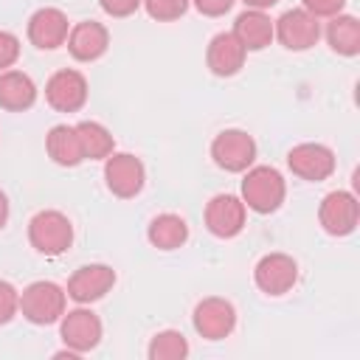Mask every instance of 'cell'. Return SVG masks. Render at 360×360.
<instances>
[{
  "label": "cell",
  "instance_id": "8",
  "mask_svg": "<svg viewBox=\"0 0 360 360\" xmlns=\"http://www.w3.org/2000/svg\"><path fill=\"white\" fill-rule=\"evenodd\" d=\"M87 93L90 87L84 73L73 68H62L45 82V101L56 112H79L87 104Z\"/></svg>",
  "mask_w": 360,
  "mask_h": 360
},
{
  "label": "cell",
  "instance_id": "25",
  "mask_svg": "<svg viewBox=\"0 0 360 360\" xmlns=\"http://www.w3.org/2000/svg\"><path fill=\"white\" fill-rule=\"evenodd\" d=\"M191 0H143V8L158 22H174L188 11Z\"/></svg>",
  "mask_w": 360,
  "mask_h": 360
},
{
  "label": "cell",
  "instance_id": "16",
  "mask_svg": "<svg viewBox=\"0 0 360 360\" xmlns=\"http://www.w3.org/2000/svg\"><path fill=\"white\" fill-rule=\"evenodd\" d=\"M65 45L76 62H96L110 48V31H107V25H101L96 20H82L76 25H70Z\"/></svg>",
  "mask_w": 360,
  "mask_h": 360
},
{
  "label": "cell",
  "instance_id": "27",
  "mask_svg": "<svg viewBox=\"0 0 360 360\" xmlns=\"http://www.w3.org/2000/svg\"><path fill=\"white\" fill-rule=\"evenodd\" d=\"M20 59V37L11 31H0V70L14 68Z\"/></svg>",
  "mask_w": 360,
  "mask_h": 360
},
{
  "label": "cell",
  "instance_id": "19",
  "mask_svg": "<svg viewBox=\"0 0 360 360\" xmlns=\"http://www.w3.org/2000/svg\"><path fill=\"white\" fill-rule=\"evenodd\" d=\"M233 37L242 42V48H245L248 53L264 51V48L276 39V34H273V20H270L264 11H259V8H245V11L236 17V22H233Z\"/></svg>",
  "mask_w": 360,
  "mask_h": 360
},
{
  "label": "cell",
  "instance_id": "11",
  "mask_svg": "<svg viewBox=\"0 0 360 360\" xmlns=\"http://www.w3.org/2000/svg\"><path fill=\"white\" fill-rule=\"evenodd\" d=\"M287 166L295 177H301L307 183H323L326 177H332L338 160L326 143L307 141V143H298L287 152Z\"/></svg>",
  "mask_w": 360,
  "mask_h": 360
},
{
  "label": "cell",
  "instance_id": "17",
  "mask_svg": "<svg viewBox=\"0 0 360 360\" xmlns=\"http://www.w3.org/2000/svg\"><path fill=\"white\" fill-rule=\"evenodd\" d=\"M245 59H248V51L242 48V42L233 37V31H222L217 37H211L208 48H205V65L214 76L219 79H228V76H236L242 68H245Z\"/></svg>",
  "mask_w": 360,
  "mask_h": 360
},
{
  "label": "cell",
  "instance_id": "22",
  "mask_svg": "<svg viewBox=\"0 0 360 360\" xmlns=\"http://www.w3.org/2000/svg\"><path fill=\"white\" fill-rule=\"evenodd\" d=\"M326 42L338 56H357L360 53V22L352 14H335L326 22Z\"/></svg>",
  "mask_w": 360,
  "mask_h": 360
},
{
  "label": "cell",
  "instance_id": "10",
  "mask_svg": "<svg viewBox=\"0 0 360 360\" xmlns=\"http://www.w3.org/2000/svg\"><path fill=\"white\" fill-rule=\"evenodd\" d=\"M318 222L329 236H349L360 222V202L352 191H329L318 205Z\"/></svg>",
  "mask_w": 360,
  "mask_h": 360
},
{
  "label": "cell",
  "instance_id": "18",
  "mask_svg": "<svg viewBox=\"0 0 360 360\" xmlns=\"http://www.w3.org/2000/svg\"><path fill=\"white\" fill-rule=\"evenodd\" d=\"M37 104V84L22 70H0V110L6 112H25Z\"/></svg>",
  "mask_w": 360,
  "mask_h": 360
},
{
  "label": "cell",
  "instance_id": "14",
  "mask_svg": "<svg viewBox=\"0 0 360 360\" xmlns=\"http://www.w3.org/2000/svg\"><path fill=\"white\" fill-rule=\"evenodd\" d=\"M115 270L110 264H82L79 270H73V276L68 278V298L76 301V304H93V301H101L112 287H115Z\"/></svg>",
  "mask_w": 360,
  "mask_h": 360
},
{
  "label": "cell",
  "instance_id": "5",
  "mask_svg": "<svg viewBox=\"0 0 360 360\" xmlns=\"http://www.w3.org/2000/svg\"><path fill=\"white\" fill-rule=\"evenodd\" d=\"M104 183L118 200H132L143 191L146 169L132 152H112L104 158Z\"/></svg>",
  "mask_w": 360,
  "mask_h": 360
},
{
  "label": "cell",
  "instance_id": "30",
  "mask_svg": "<svg viewBox=\"0 0 360 360\" xmlns=\"http://www.w3.org/2000/svg\"><path fill=\"white\" fill-rule=\"evenodd\" d=\"M191 3L202 17H222L233 8L236 0H191Z\"/></svg>",
  "mask_w": 360,
  "mask_h": 360
},
{
  "label": "cell",
  "instance_id": "7",
  "mask_svg": "<svg viewBox=\"0 0 360 360\" xmlns=\"http://www.w3.org/2000/svg\"><path fill=\"white\" fill-rule=\"evenodd\" d=\"M205 228L211 236L217 239H233L245 231V222H248V208L242 202V197L236 194H214L208 202H205Z\"/></svg>",
  "mask_w": 360,
  "mask_h": 360
},
{
  "label": "cell",
  "instance_id": "23",
  "mask_svg": "<svg viewBox=\"0 0 360 360\" xmlns=\"http://www.w3.org/2000/svg\"><path fill=\"white\" fill-rule=\"evenodd\" d=\"M76 135H79L84 160H104V158H110L115 152L112 132L98 121H79L76 124Z\"/></svg>",
  "mask_w": 360,
  "mask_h": 360
},
{
  "label": "cell",
  "instance_id": "4",
  "mask_svg": "<svg viewBox=\"0 0 360 360\" xmlns=\"http://www.w3.org/2000/svg\"><path fill=\"white\" fill-rule=\"evenodd\" d=\"M104 326L101 318L90 309V304H79L76 309H65V315L59 318V338L65 343V349H70L73 354H87L101 343Z\"/></svg>",
  "mask_w": 360,
  "mask_h": 360
},
{
  "label": "cell",
  "instance_id": "9",
  "mask_svg": "<svg viewBox=\"0 0 360 360\" xmlns=\"http://www.w3.org/2000/svg\"><path fill=\"white\" fill-rule=\"evenodd\" d=\"M194 332L205 340H225L236 329V307L228 298L208 295L191 312Z\"/></svg>",
  "mask_w": 360,
  "mask_h": 360
},
{
  "label": "cell",
  "instance_id": "12",
  "mask_svg": "<svg viewBox=\"0 0 360 360\" xmlns=\"http://www.w3.org/2000/svg\"><path fill=\"white\" fill-rule=\"evenodd\" d=\"M253 281L264 295H284L298 281V262L290 253H264L253 267Z\"/></svg>",
  "mask_w": 360,
  "mask_h": 360
},
{
  "label": "cell",
  "instance_id": "13",
  "mask_svg": "<svg viewBox=\"0 0 360 360\" xmlns=\"http://www.w3.org/2000/svg\"><path fill=\"white\" fill-rule=\"evenodd\" d=\"M273 34L287 51H309L321 39V22L307 8H290L273 20Z\"/></svg>",
  "mask_w": 360,
  "mask_h": 360
},
{
  "label": "cell",
  "instance_id": "31",
  "mask_svg": "<svg viewBox=\"0 0 360 360\" xmlns=\"http://www.w3.org/2000/svg\"><path fill=\"white\" fill-rule=\"evenodd\" d=\"M248 8H259V11H267V8H273L278 0H242Z\"/></svg>",
  "mask_w": 360,
  "mask_h": 360
},
{
  "label": "cell",
  "instance_id": "6",
  "mask_svg": "<svg viewBox=\"0 0 360 360\" xmlns=\"http://www.w3.org/2000/svg\"><path fill=\"white\" fill-rule=\"evenodd\" d=\"M211 158L222 172L242 174L256 160V141L245 129H222L211 141Z\"/></svg>",
  "mask_w": 360,
  "mask_h": 360
},
{
  "label": "cell",
  "instance_id": "15",
  "mask_svg": "<svg viewBox=\"0 0 360 360\" xmlns=\"http://www.w3.org/2000/svg\"><path fill=\"white\" fill-rule=\"evenodd\" d=\"M28 42L39 51H56L68 42V34H70V22H68V14L62 8H53V6H45V8H37L31 17H28Z\"/></svg>",
  "mask_w": 360,
  "mask_h": 360
},
{
  "label": "cell",
  "instance_id": "29",
  "mask_svg": "<svg viewBox=\"0 0 360 360\" xmlns=\"http://www.w3.org/2000/svg\"><path fill=\"white\" fill-rule=\"evenodd\" d=\"M98 6L110 17H132L143 6V0H98Z\"/></svg>",
  "mask_w": 360,
  "mask_h": 360
},
{
  "label": "cell",
  "instance_id": "26",
  "mask_svg": "<svg viewBox=\"0 0 360 360\" xmlns=\"http://www.w3.org/2000/svg\"><path fill=\"white\" fill-rule=\"evenodd\" d=\"M17 312H20V290L11 281L0 278V326L14 321Z\"/></svg>",
  "mask_w": 360,
  "mask_h": 360
},
{
  "label": "cell",
  "instance_id": "32",
  "mask_svg": "<svg viewBox=\"0 0 360 360\" xmlns=\"http://www.w3.org/2000/svg\"><path fill=\"white\" fill-rule=\"evenodd\" d=\"M6 222H8V197H6V191H0V231Z\"/></svg>",
  "mask_w": 360,
  "mask_h": 360
},
{
  "label": "cell",
  "instance_id": "1",
  "mask_svg": "<svg viewBox=\"0 0 360 360\" xmlns=\"http://www.w3.org/2000/svg\"><path fill=\"white\" fill-rule=\"evenodd\" d=\"M287 197V180L276 166H250L242 177V202L256 214H273Z\"/></svg>",
  "mask_w": 360,
  "mask_h": 360
},
{
  "label": "cell",
  "instance_id": "28",
  "mask_svg": "<svg viewBox=\"0 0 360 360\" xmlns=\"http://www.w3.org/2000/svg\"><path fill=\"white\" fill-rule=\"evenodd\" d=\"M304 6L301 8H307L312 17H335V14H340L343 11V6H346V0H301Z\"/></svg>",
  "mask_w": 360,
  "mask_h": 360
},
{
  "label": "cell",
  "instance_id": "3",
  "mask_svg": "<svg viewBox=\"0 0 360 360\" xmlns=\"http://www.w3.org/2000/svg\"><path fill=\"white\" fill-rule=\"evenodd\" d=\"M28 242L42 256H62L73 245V222L56 208H45L28 222Z\"/></svg>",
  "mask_w": 360,
  "mask_h": 360
},
{
  "label": "cell",
  "instance_id": "2",
  "mask_svg": "<svg viewBox=\"0 0 360 360\" xmlns=\"http://www.w3.org/2000/svg\"><path fill=\"white\" fill-rule=\"evenodd\" d=\"M68 292L56 281H31L20 292V312L34 326H51L65 315Z\"/></svg>",
  "mask_w": 360,
  "mask_h": 360
},
{
  "label": "cell",
  "instance_id": "20",
  "mask_svg": "<svg viewBox=\"0 0 360 360\" xmlns=\"http://www.w3.org/2000/svg\"><path fill=\"white\" fill-rule=\"evenodd\" d=\"M45 152L48 158L56 163V166H65V169H73L84 160L82 155V143H79V135H76V127L70 124H56L48 129L45 135Z\"/></svg>",
  "mask_w": 360,
  "mask_h": 360
},
{
  "label": "cell",
  "instance_id": "21",
  "mask_svg": "<svg viewBox=\"0 0 360 360\" xmlns=\"http://www.w3.org/2000/svg\"><path fill=\"white\" fill-rule=\"evenodd\" d=\"M146 239L158 250H177L188 242V222L180 214H172V211L158 214L146 225Z\"/></svg>",
  "mask_w": 360,
  "mask_h": 360
},
{
  "label": "cell",
  "instance_id": "24",
  "mask_svg": "<svg viewBox=\"0 0 360 360\" xmlns=\"http://www.w3.org/2000/svg\"><path fill=\"white\" fill-rule=\"evenodd\" d=\"M188 352H191V346H188L186 335L177 329H163V332L152 335V340L146 346L149 360H186Z\"/></svg>",
  "mask_w": 360,
  "mask_h": 360
}]
</instances>
